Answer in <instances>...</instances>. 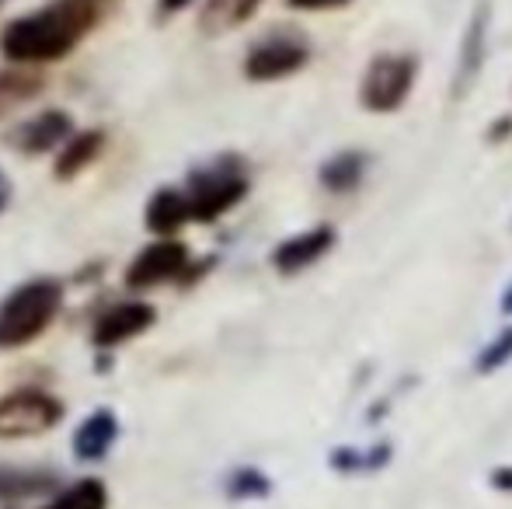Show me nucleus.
Segmentation results:
<instances>
[{
  "label": "nucleus",
  "instance_id": "a211bd4d",
  "mask_svg": "<svg viewBox=\"0 0 512 509\" xmlns=\"http://www.w3.org/2000/svg\"><path fill=\"white\" fill-rule=\"evenodd\" d=\"M56 482V475L49 471H18V468H4L0 471V496L4 499H25V496H42L49 492Z\"/></svg>",
  "mask_w": 512,
  "mask_h": 509
},
{
  "label": "nucleus",
  "instance_id": "bb28decb",
  "mask_svg": "<svg viewBox=\"0 0 512 509\" xmlns=\"http://www.w3.org/2000/svg\"><path fill=\"white\" fill-rule=\"evenodd\" d=\"M189 0H161V11L168 14V11H178V7H185Z\"/></svg>",
  "mask_w": 512,
  "mask_h": 509
},
{
  "label": "nucleus",
  "instance_id": "4468645a",
  "mask_svg": "<svg viewBox=\"0 0 512 509\" xmlns=\"http://www.w3.org/2000/svg\"><path fill=\"white\" fill-rule=\"evenodd\" d=\"M74 129V123H70L67 112H42V116H35L32 123H28L25 129H21L18 136V147L28 150V154H46V150H53L56 143L63 140V136Z\"/></svg>",
  "mask_w": 512,
  "mask_h": 509
},
{
  "label": "nucleus",
  "instance_id": "412c9836",
  "mask_svg": "<svg viewBox=\"0 0 512 509\" xmlns=\"http://www.w3.org/2000/svg\"><path fill=\"white\" fill-rule=\"evenodd\" d=\"M272 492V478L258 468H237L234 475L227 478V496L230 499H265Z\"/></svg>",
  "mask_w": 512,
  "mask_h": 509
},
{
  "label": "nucleus",
  "instance_id": "1a4fd4ad",
  "mask_svg": "<svg viewBox=\"0 0 512 509\" xmlns=\"http://www.w3.org/2000/svg\"><path fill=\"white\" fill-rule=\"evenodd\" d=\"M335 245V227L321 224V227H310V231H300L293 238H286L283 245L272 252V265H276L283 276H297V272L310 269L317 258H324Z\"/></svg>",
  "mask_w": 512,
  "mask_h": 509
},
{
  "label": "nucleus",
  "instance_id": "5701e85b",
  "mask_svg": "<svg viewBox=\"0 0 512 509\" xmlns=\"http://www.w3.org/2000/svg\"><path fill=\"white\" fill-rule=\"evenodd\" d=\"M488 485H492L495 492H502V496H512V464H495V468L488 471Z\"/></svg>",
  "mask_w": 512,
  "mask_h": 509
},
{
  "label": "nucleus",
  "instance_id": "f3484780",
  "mask_svg": "<svg viewBox=\"0 0 512 509\" xmlns=\"http://www.w3.org/2000/svg\"><path fill=\"white\" fill-rule=\"evenodd\" d=\"M481 60H485V18H478L467 32L464 42V56H460V70H457V84H453L450 95L453 98H464L471 91L474 77L481 74Z\"/></svg>",
  "mask_w": 512,
  "mask_h": 509
},
{
  "label": "nucleus",
  "instance_id": "f8f14e48",
  "mask_svg": "<svg viewBox=\"0 0 512 509\" xmlns=\"http://www.w3.org/2000/svg\"><path fill=\"white\" fill-rule=\"evenodd\" d=\"M366 154L363 150H342V154L328 157L321 164V185L331 192V196H349L363 185L366 175Z\"/></svg>",
  "mask_w": 512,
  "mask_h": 509
},
{
  "label": "nucleus",
  "instance_id": "2eb2a0df",
  "mask_svg": "<svg viewBox=\"0 0 512 509\" xmlns=\"http://www.w3.org/2000/svg\"><path fill=\"white\" fill-rule=\"evenodd\" d=\"M258 7H262V0H206L203 14H199V28L206 35H223L230 28L244 25Z\"/></svg>",
  "mask_w": 512,
  "mask_h": 509
},
{
  "label": "nucleus",
  "instance_id": "9d476101",
  "mask_svg": "<svg viewBox=\"0 0 512 509\" xmlns=\"http://www.w3.org/2000/svg\"><path fill=\"white\" fill-rule=\"evenodd\" d=\"M394 461V443L377 440L370 447H335L328 454V468L335 475H377Z\"/></svg>",
  "mask_w": 512,
  "mask_h": 509
},
{
  "label": "nucleus",
  "instance_id": "393cba45",
  "mask_svg": "<svg viewBox=\"0 0 512 509\" xmlns=\"http://www.w3.org/2000/svg\"><path fill=\"white\" fill-rule=\"evenodd\" d=\"M506 133H512V119H502V123H495V133H492V140H502Z\"/></svg>",
  "mask_w": 512,
  "mask_h": 509
},
{
  "label": "nucleus",
  "instance_id": "f257e3e1",
  "mask_svg": "<svg viewBox=\"0 0 512 509\" xmlns=\"http://www.w3.org/2000/svg\"><path fill=\"white\" fill-rule=\"evenodd\" d=\"M98 21V7L91 0H56V4L11 21L0 35V49L7 60L46 63L67 56Z\"/></svg>",
  "mask_w": 512,
  "mask_h": 509
},
{
  "label": "nucleus",
  "instance_id": "f03ea898",
  "mask_svg": "<svg viewBox=\"0 0 512 509\" xmlns=\"http://www.w3.org/2000/svg\"><path fill=\"white\" fill-rule=\"evenodd\" d=\"M63 307V286L56 279H32L0 304V349L35 342Z\"/></svg>",
  "mask_w": 512,
  "mask_h": 509
},
{
  "label": "nucleus",
  "instance_id": "ddd939ff",
  "mask_svg": "<svg viewBox=\"0 0 512 509\" xmlns=\"http://www.w3.org/2000/svg\"><path fill=\"white\" fill-rule=\"evenodd\" d=\"M192 220V206H189V196L178 189H161L147 206V227L154 234H175L178 227H185Z\"/></svg>",
  "mask_w": 512,
  "mask_h": 509
},
{
  "label": "nucleus",
  "instance_id": "423d86ee",
  "mask_svg": "<svg viewBox=\"0 0 512 509\" xmlns=\"http://www.w3.org/2000/svg\"><path fill=\"white\" fill-rule=\"evenodd\" d=\"M189 269V248L182 241H154L150 248H143L133 258L126 272V283L136 290H147V286H161L171 279H182Z\"/></svg>",
  "mask_w": 512,
  "mask_h": 509
},
{
  "label": "nucleus",
  "instance_id": "b1692460",
  "mask_svg": "<svg viewBox=\"0 0 512 509\" xmlns=\"http://www.w3.org/2000/svg\"><path fill=\"white\" fill-rule=\"evenodd\" d=\"M290 7H300V11H328V7H342L349 0H286Z\"/></svg>",
  "mask_w": 512,
  "mask_h": 509
},
{
  "label": "nucleus",
  "instance_id": "aec40b11",
  "mask_svg": "<svg viewBox=\"0 0 512 509\" xmlns=\"http://www.w3.org/2000/svg\"><path fill=\"white\" fill-rule=\"evenodd\" d=\"M509 363H512V325H502L499 332L478 349V356H474V374L492 377V374H499L502 367H509Z\"/></svg>",
  "mask_w": 512,
  "mask_h": 509
},
{
  "label": "nucleus",
  "instance_id": "dca6fc26",
  "mask_svg": "<svg viewBox=\"0 0 512 509\" xmlns=\"http://www.w3.org/2000/svg\"><path fill=\"white\" fill-rule=\"evenodd\" d=\"M105 147V133L102 129H88V133H77V140L56 157V178H74L102 154Z\"/></svg>",
  "mask_w": 512,
  "mask_h": 509
},
{
  "label": "nucleus",
  "instance_id": "9b49d317",
  "mask_svg": "<svg viewBox=\"0 0 512 509\" xmlns=\"http://www.w3.org/2000/svg\"><path fill=\"white\" fill-rule=\"evenodd\" d=\"M115 436H119V419H115L108 408H98V412L88 415L84 426L77 429L74 454L81 457V461H102L108 450H112Z\"/></svg>",
  "mask_w": 512,
  "mask_h": 509
},
{
  "label": "nucleus",
  "instance_id": "6e6552de",
  "mask_svg": "<svg viewBox=\"0 0 512 509\" xmlns=\"http://www.w3.org/2000/svg\"><path fill=\"white\" fill-rule=\"evenodd\" d=\"M157 321V311L143 300H129V304H119L112 311H105L102 318L95 321V339L98 349H108V346H119V342L133 339V335H143L150 325Z\"/></svg>",
  "mask_w": 512,
  "mask_h": 509
},
{
  "label": "nucleus",
  "instance_id": "7ed1b4c3",
  "mask_svg": "<svg viewBox=\"0 0 512 509\" xmlns=\"http://www.w3.org/2000/svg\"><path fill=\"white\" fill-rule=\"evenodd\" d=\"M415 60L405 53H384L366 67L363 84H359V105L366 112H398L408 102L415 88Z\"/></svg>",
  "mask_w": 512,
  "mask_h": 509
},
{
  "label": "nucleus",
  "instance_id": "cd10ccee",
  "mask_svg": "<svg viewBox=\"0 0 512 509\" xmlns=\"http://www.w3.org/2000/svg\"><path fill=\"white\" fill-rule=\"evenodd\" d=\"M502 314H512V286L502 293Z\"/></svg>",
  "mask_w": 512,
  "mask_h": 509
},
{
  "label": "nucleus",
  "instance_id": "20e7f679",
  "mask_svg": "<svg viewBox=\"0 0 512 509\" xmlns=\"http://www.w3.org/2000/svg\"><path fill=\"white\" fill-rule=\"evenodd\" d=\"M63 419V405L46 391H14L0 398V440L49 433Z\"/></svg>",
  "mask_w": 512,
  "mask_h": 509
},
{
  "label": "nucleus",
  "instance_id": "39448f33",
  "mask_svg": "<svg viewBox=\"0 0 512 509\" xmlns=\"http://www.w3.org/2000/svg\"><path fill=\"white\" fill-rule=\"evenodd\" d=\"M185 196H189V206H192V220L209 224V220L223 217L230 206H237L248 196V178L230 168H213V171L196 175V182H192V189L185 192Z\"/></svg>",
  "mask_w": 512,
  "mask_h": 509
},
{
  "label": "nucleus",
  "instance_id": "6ab92c4d",
  "mask_svg": "<svg viewBox=\"0 0 512 509\" xmlns=\"http://www.w3.org/2000/svg\"><path fill=\"white\" fill-rule=\"evenodd\" d=\"M42 509H108V489L98 478H84V482L63 489L53 503Z\"/></svg>",
  "mask_w": 512,
  "mask_h": 509
},
{
  "label": "nucleus",
  "instance_id": "0eeeda50",
  "mask_svg": "<svg viewBox=\"0 0 512 509\" xmlns=\"http://www.w3.org/2000/svg\"><path fill=\"white\" fill-rule=\"evenodd\" d=\"M310 49L300 39H269L258 42L244 60V74L251 81H279V77L297 74L300 67H307Z\"/></svg>",
  "mask_w": 512,
  "mask_h": 509
},
{
  "label": "nucleus",
  "instance_id": "4be33fe9",
  "mask_svg": "<svg viewBox=\"0 0 512 509\" xmlns=\"http://www.w3.org/2000/svg\"><path fill=\"white\" fill-rule=\"evenodd\" d=\"M39 91H42V77L7 70V74H0V109H7L14 102H25V98L39 95Z\"/></svg>",
  "mask_w": 512,
  "mask_h": 509
},
{
  "label": "nucleus",
  "instance_id": "a878e982",
  "mask_svg": "<svg viewBox=\"0 0 512 509\" xmlns=\"http://www.w3.org/2000/svg\"><path fill=\"white\" fill-rule=\"evenodd\" d=\"M7 199H11V185H7V178L0 175V210L7 206Z\"/></svg>",
  "mask_w": 512,
  "mask_h": 509
}]
</instances>
